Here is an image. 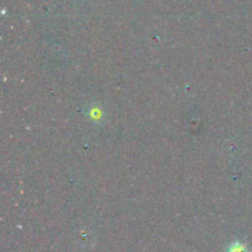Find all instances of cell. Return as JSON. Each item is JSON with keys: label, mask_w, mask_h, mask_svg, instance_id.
<instances>
[{"label": "cell", "mask_w": 252, "mask_h": 252, "mask_svg": "<svg viewBox=\"0 0 252 252\" xmlns=\"http://www.w3.org/2000/svg\"><path fill=\"white\" fill-rule=\"evenodd\" d=\"M226 252H250V250H249L245 244L240 243V241H235V243L230 244L228 246Z\"/></svg>", "instance_id": "6da1fadb"}]
</instances>
